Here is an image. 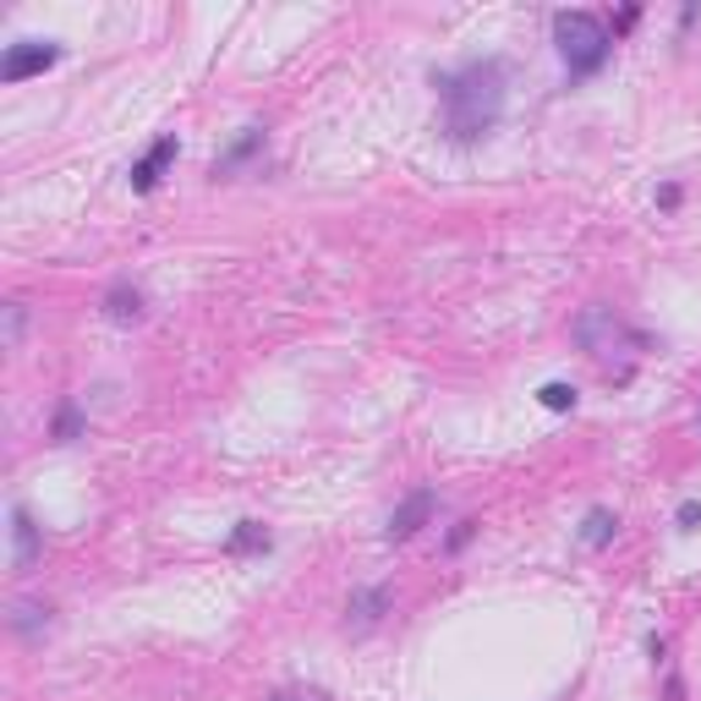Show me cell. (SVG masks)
Returning a JSON list of instances; mask_svg holds the SVG:
<instances>
[{
    "mask_svg": "<svg viewBox=\"0 0 701 701\" xmlns=\"http://www.w3.org/2000/svg\"><path fill=\"white\" fill-rule=\"evenodd\" d=\"M433 504H439V499H433V488H417V494H412V499H406V504H401V510L390 515V526H384V537H390V543H406V537H417V532L428 526V515H433Z\"/></svg>",
    "mask_w": 701,
    "mask_h": 701,
    "instance_id": "5",
    "label": "cell"
},
{
    "mask_svg": "<svg viewBox=\"0 0 701 701\" xmlns=\"http://www.w3.org/2000/svg\"><path fill=\"white\" fill-rule=\"evenodd\" d=\"M269 701H329L323 690H274Z\"/></svg>",
    "mask_w": 701,
    "mask_h": 701,
    "instance_id": "18",
    "label": "cell"
},
{
    "mask_svg": "<svg viewBox=\"0 0 701 701\" xmlns=\"http://www.w3.org/2000/svg\"><path fill=\"white\" fill-rule=\"evenodd\" d=\"M56 61H61V45H50V39H17L7 50V61H0V83H23L34 72H50Z\"/></svg>",
    "mask_w": 701,
    "mask_h": 701,
    "instance_id": "4",
    "label": "cell"
},
{
    "mask_svg": "<svg viewBox=\"0 0 701 701\" xmlns=\"http://www.w3.org/2000/svg\"><path fill=\"white\" fill-rule=\"evenodd\" d=\"M225 548H230V554H263V548H269V532H263L258 521H236V532H230Z\"/></svg>",
    "mask_w": 701,
    "mask_h": 701,
    "instance_id": "12",
    "label": "cell"
},
{
    "mask_svg": "<svg viewBox=\"0 0 701 701\" xmlns=\"http://www.w3.org/2000/svg\"><path fill=\"white\" fill-rule=\"evenodd\" d=\"M472 532H477V521H461V526H455V537H450V548H461V543H466Z\"/></svg>",
    "mask_w": 701,
    "mask_h": 701,
    "instance_id": "19",
    "label": "cell"
},
{
    "mask_svg": "<svg viewBox=\"0 0 701 701\" xmlns=\"http://www.w3.org/2000/svg\"><path fill=\"white\" fill-rule=\"evenodd\" d=\"M78 428H83L78 406H61V417H56V439H78Z\"/></svg>",
    "mask_w": 701,
    "mask_h": 701,
    "instance_id": "16",
    "label": "cell"
},
{
    "mask_svg": "<svg viewBox=\"0 0 701 701\" xmlns=\"http://www.w3.org/2000/svg\"><path fill=\"white\" fill-rule=\"evenodd\" d=\"M384 608H390V597H384V592H357L345 614H350V625H363V630H368V625H379V614H384Z\"/></svg>",
    "mask_w": 701,
    "mask_h": 701,
    "instance_id": "11",
    "label": "cell"
},
{
    "mask_svg": "<svg viewBox=\"0 0 701 701\" xmlns=\"http://www.w3.org/2000/svg\"><path fill=\"white\" fill-rule=\"evenodd\" d=\"M23 323H28V307H23V301H12V307H7V345H17V340H23Z\"/></svg>",
    "mask_w": 701,
    "mask_h": 701,
    "instance_id": "15",
    "label": "cell"
},
{
    "mask_svg": "<svg viewBox=\"0 0 701 701\" xmlns=\"http://www.w3.org/2000/svg\"><path fill=\"white\" fill-rule=\"evenodd\" d=\"M674 521H679V532H696V526H701V499H685Z\"/></svg>",
    "mask_w": 701,
    "mask_h": 701,
    "instance_id": "17",
    "label": "cell"
},
{
    "mask_svg": "<svg viewBox=\"0 0 701 701\" xmlns=\"http://www.w3.org/2000/svg\"><path fill=\"white\" fill-rule=\"evenodd\" d=\"M39 554H45V537H39L34 515H28L23 504H12V565H17V570H34Z\"/></svg>",
    "mask_w": 701,
    "mask_h": 701,
    "instance_id": "7",
    "label": "cell"
},
{
    "mask_svg": "<svg viewBox=\"0 0 701 701\" xmlns=\"http://www.w3.org/2000/svg\"><path fill=\"white\" fill-rule=\"evenodd\" d=\"M105 318H110V323H138V318H143V290L116 285V290L105 296Z\"/></svg>",
    "mask_w": 701,
    "mask_h": 701,
    "instance_id": "9",
    "label": "cell"
},
{
    "mask_svg": "<svg viewBox=\"0 0 701 701\" xmlns=\"http://www.w3.org/2000/svg\"><path fill=\"white\" fill-rule=\"evenodd\" d=\"M258 159H263V132H258V127H247V132H241V138L214 159V181H236V176H241L247 165H258Z\"/></svg>",
    "mask_w": 701,
    "mask_h": 701,
    "instance_id": "6",
    "label": "cell"
},
{
    "mask_svg": "<svg viewBox=\"0 0 701 701\" xmlns=\"http://www.w3.org/2000/svg\"><path fill=\"white\" fill-rule=\"evenodd\" d=\"M554 45H559V61L570 67V78H592V72H603V61L614 50V34L597 12H559L554 17Z\"/></svg>",
    "mask_w": 701,
    "mask_h": 701,
    "instance_id": "3",
    "label": "cell"
},
{
    "mask_svg": "<svg viewBox=\"0 0 701 701\" xmlns=\"http://www.w3.org/2000/svg\"><path fill=\"white\" fill-rule=\"evenodd\" d=\"M170 159H176V138H159V143H154V148H148L138 165H132V192H154Z\"/></svg>",
    "mask_w": 701,
    "mask_h": 701,
    "instance_id": "8",
    "label": "cell"
},
{
    "mask_svg": "<svg viewBox=\"0 0 701 701\" xmlns=\"http://www.w3.org/2000/svg\"><path fill=\"white\" fill-rule=\"evenodd\" d=\"M439 88V110H444V138L450 143H477L499 127L504 116V94H510V72L504 61H466L455 72H433Z\"/></svg>",
    "mask_w": 701,
    "mask_h": 701,
    "instance_id": "1",
    "label": "cell"
},
{
    "mask_svg": "<svg viewBox=\"0 0 701 701\" xmlns=\"http://www.w3.org/2000/svg\"><path fill=\"white\" fill-rule=\"evenodd\" d=\"M614 532H619V515L614 510H586V521H581V543L586 548H608Z\"/></svg>",
    "mask_w": 701,
    "mask_h": 701,
    "instance_id": "10",
    "label": "cell"
},
{
    "mask_svg": "<svg viewBox=\"0 0 701 701\" xmlns=\"http://www.w3.org/2000/svg\"><path fill=\"white\" fill-rule=\"evenodd\" d=\"M537 401H543L548 412H575V384H543Z\"/></svg>",
    "mask_w": 701,
    "mask_h": 701,
    "instance_id": "14",
    "label": "cell"
},
{
    "mask_svg": "<svg viewBox=\"0 0 701 701\" xmlns=\"http://www.w3.org/2000/svg\"><path fill=\"white\" fill-rule=\"evenodd\" d=\"M575 340H581L586 357H597L614 379H630V357H641V350L652 345V340L635 334L614 307H586V312L575 318Z\"/></svg>",
    "mask_w": 701,
    "mask_h": 701,
    "instance_id": "2",
    "label": "cell"
},
{
    "mask_svg": "<svg viewBox=\"0 0 701 701\" xmlns=\"http://www.w3.org/2000/svg\"><path fill=\"white\" fill-rule=\"evenodd\" d=\"M12 630L34 641L39 630H50V608H39V603H17V608H12Z\"/></svg>",
    "mask_w": 701,
    "mask_h": 701,
    "instance_id": "13",
    "label": "cell"
}]
</instances>
